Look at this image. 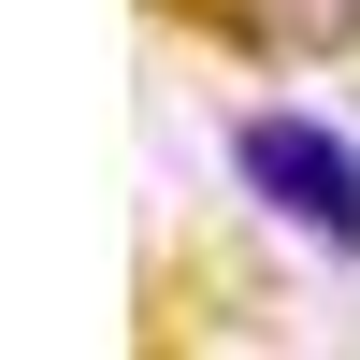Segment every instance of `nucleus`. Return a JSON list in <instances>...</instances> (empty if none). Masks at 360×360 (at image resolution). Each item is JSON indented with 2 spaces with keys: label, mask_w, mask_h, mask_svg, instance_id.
Returning a JSON list of instances; mask_svg holds the SVG:
<instances>
[{
  "label": "nucleus",
  "mask_w": 360,
  "mask_h": 360,
  "mask_svg": "<svg viewBox=\"0 0 360 360\" xmlns=\"http://www.w3.org/2000/svg\"><path fill=\"white\" fill-rule=\"evenodd\" d=\"M231 173H245V202L274 231H303L317 259H360V144L332 130V115H245L231 130Z\"/></svg>",
  "instance_id": "nucleus-1"
},
{
  "label": "nucleus",
  "mask_w": 360,
  "mask_h": 360,
  "mask_svg": "<svg viewBox=\"0 0 360 360\" xmlns=\"http://www.w3.org/2000/svg\"><path fill=\"white\" fill-rule=\"evenodd\" d=\"M231 44H259V58H346L360 0H231Z\"/></svg>",
  "instance_id": "nucleus-2"
}]
</instances>
